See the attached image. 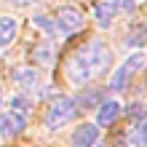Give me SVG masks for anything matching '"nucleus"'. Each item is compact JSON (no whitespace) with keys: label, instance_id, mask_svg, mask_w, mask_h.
Here are the masks:
<instances>
[{"label":"nucleus","instance_id":"nucleus-1","mask_svg":"<svg viewBox=\"0 0 147 147\" xmlns=\"http://www.w3.org/2000/svg\"><path fill=\"white\" fill-rule=\"evenodd\" d=\"M110 64H112L110 48L102 40H91V43L80 46L70 56V62H67V78H70V83H75V86H83V83H88L91 78L102 75Z\"/></svg>","mask_w":147,"mask_h":147},{"label":"nucleus","instance_id":"nucleus-2","mask_svg":"<svg viewBox=\"0 0 147 147\" xmlns=\"http://www.w3.org/2000/svg\"><path fill=\"white\" fill-rule=\"evenodd\" d=\"M144 62H147V56H144V54H131L123 64H120V70L112 75L110 88H112V91H123V88H126V83H128V80H131V78L144 67Z\"/></svg>","mask_w":147,"mask_h":147},{"label":"nucleus","instance_id":"nucleus-3","mask_svg":"<svg viewBox=\"0 0 147 147\" xmlns=\"http://www.w3.org/2000/svg\"><path fill=\"white\" fill-rule=\"evenodd\" d=\"M136 8L134 0H105L96 5V24L99 27H110V22L120 13H131Z\"/></svg>","mask_w":147,"mask_h":147},{"label":"nucleus","instance_id":"nucleus-4","mask_svg":"<svg viewBox=\"0 0 147 147\" xmlns=\"http://www.w3.org/2000/svg\"><path fill=\"white\" fill-rule=\"evenodd\" d=\"M72 118H75V99L62 96V99H56L54 105H51L48 115H46V126L48 128H62L64 123H70Z\"/></svg>","mask_w":147,"mask_h":147},{"label":"nucleus","instance_id":"nucleus-5","mask_svg":"<svg viewBox=\"0 0 147 147\" xmlns=\"http://www.w3.org/2000/svg\"><path fill=\"white\" fill-rule=\"evenodd\" d=\"M83 27V13L78 11V8L67 5L59 11L56 16V35H72V32H78Z\"/></svg>","mask_w":147,"mask_h":147},{"label":"nucleus","instance_id":"nucleus-6","mask_svg":"<svg viewBox=\"0 0 147 147\" xmlns=\"http://www.w3.org/2000/svg\"><path fill=\"white\" fill-rule=\"evenodd\" d=\"M24 115H19V112L8 110V112H0V136L3 139H11V136H16L24 128Z\"/></svg>","mask_w":147,"mask_h":147},{"label":"nucleus","instance_id":"nucleus-7","mask_svg":"<svg viewBox=\"0 0 147 147\" xmlns=\"http://www.w3.org/2000/svg\"><path fill=\"white\" fill-rule=\"evenodd\" d=\"M99 139V126L96 123H83L72 134V147H94Z\"/></svg>","mask_w":147,"mask_h":147},{"label":"nucleus","instance_id":"nucleus-8","mask_svg":"<svg viewBox=\"0 0 147 147\" xmlns=\"http://www.w3.org/2000/svg\"><path fill=\"white\" fill-rule=\"evenodd\" d=\"M118 115H120V105L115 99H105V105H102L99 112H96V123L107 128V126H112L118 120Z\"/></svg>","mask_w":147,"mask_h":147},{"label":"nucleus","instance_id":"nucleus-9","mask_svg":"<svg viewBox=\"0 0 147 147\" xmlns=\"http://www.w3.org/2000/svg\"><path fill=\"white\" fill-rule=\"evenodd\" d=\"M16 30H19L16 19H11V16H0V48H8L13 43Z\"/></svg>","mask_w":147,"mask_h":147},{"label":"nucleus","instance_id":"nucleus-10","mask_svg":"<svg viewBox=\"0 0 147 147\" xmlns=\"http://www.w3.org/2000/svg\"><path fill=\"white\" fill-rule=\"evenodd\" d=\"M128 142L134 147H147V118L134 123V128L128 131Z\"/></svg>","mask_w":147,"mask_h":147},{"label":"nucleus","instance_id":"nucleus-11","mask_svg":"<svg viewBox=\"0 0 147 147\" xmlns=\"http://www.w3.org/2000/svg\"><path fill=\"white\" fill-rule=\"evenodd\" d=\"M13 78H16V86H19L22 91H30V88L38 86V72L35 70H27V67H24V70H16Z\"/></svg>","mask_w":147,"mask_h":147},{"label":"nucleus","instance_id":"nucleus-12","mask_svg":"<svg viewBox=\"0 0 147 147\" xmlns=\"http://www.w3.org/2000/svg\"><path fill=\"white\" fill-rule=\"evenodd\" d=\"M54 56H56V51H54L51 43H46V46H40V48L35 51V62H38V64H46V67L54 64Z\"/></svg>","mask_w":147,"mask_h":147},{"label":"nucleus","instance_id":"nucleus-13","mask_svg":"<svg viewBox=\"0 0 147 147\" xmlns=\"http://www.w3.org/2000/svg\"><path fill=\"white\" fill-rule=\"evenodd\" d=\"M144 40H147V27H134L126 38V46H142Z\"/></svg>","mask_w":147,"mask_h":147},{"label":"nucleus","instance_id":"nucleus-14","mask_svg":"<svg viewBox=\"0 0 147 147\" xmlns=\"http://www.w3.org/2000/svg\"><path fill=\"white\" fill-rule=\"evenodd\" d=\"M11 110H13V112H19V115H24V118H27V99H22V96H16V99H11Z\"/></svg>","mask_w":147,"mask_h":147},{"label":"nucleus","instance_id":"nucleus-15","mask_svg":"<svg viewBox=\"0 0 147 147\" xmlns=\"http://www.w3.org/2000/svg\"><path fill=\"white\" fill-rule=\"evenodd\" d=\"M35 24H38V27H43L48 35H56V24H51L46 16H35Z\"/></svg>","mask_w":147,"mask_h":147},{"label":"nucleus","instance_id":"nucleus-16","mask_svg":"<svg viewBox=\"0 0 147 147\" xmlns=\"http://www.w3.org/2000/svg\"><path fill=\"white\" fill-rule=\"evenodd\" d=\"M128 115L136 118V120H144V105H134V107H128Z\"/></svg>","mask_w":147,"mask_h":147},{"label":"nucleus","instance_id":"nucleus-17","mask_svg":"<svg viewBox=\"0 0 147 147\" xmlns=\"http://www.w3.org/2000/svg\"><path fill=\"white\" fill-rule=\"evenodd\" d=\"M96 96H102V91H91L88 96H83V105H86V107H91V105H96V102H94Z\"/></svg>","mask_w":147,"mask_h":147},{"label":"nucleus","instance_id":"nucleus-18","mask_svg":"<svg viewBox=\"0 0 147 147\" xmlns=\"http://www.w3.org/2000/svg\"><path fill=\"white\" fill-rule=\"evenodd\" d=\"M8 3H13V5H32L35 0H8Z\"/></svg>","mask_w":147,"mask_h":147},{"label":"nucleus","instance_id":"nucleus-19","mask_svg":"<svg viewBox=\"0 0 147 147\" xmlns=\"http://www.w3.org/2000/svg\"><path fill=\"white\" fill-rule=\"evenodd\" d=\"M0 105H3V88H0Z\"/></svg>","mask_w":147,"mask_h":147}]
</instances>
